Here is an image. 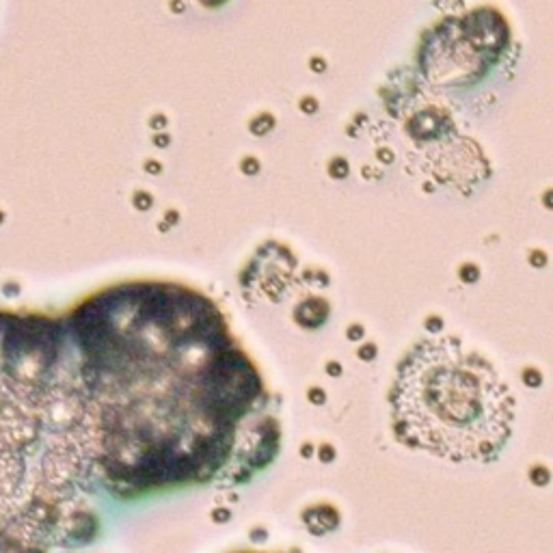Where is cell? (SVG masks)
Instances as JSON below:
<instances>
[{
  "mask_svg": "<svg viewBox=\"0 0 553 553\" xmlns=\"http://www.w3.org/2000/svg\"><path fill=\"white\" fill-rule=\"evenodd\" d=\"M63 316L111 510L240 487L275 463L281 424L264 376L210 296L124 281Z\"/></svg>",
  "mask_w": 553,
  "mask_h": 553,
  "instance_id": "6da1fadb",
  "label": "cell"
},
{
  "mask_svg": "<svg viewBox=\"0 0 553 553\" xmlns=\"http://www.w3.org/2000/svg\"><path fill=\"white\" fill-rule=\"evenodd\" d=\"M109 512L65 316L0 309V532L80 551Z\"/></svg>",
  "mask_w": 553,
  "mask_h": 553,
  "instance_id": "7a4b0ae2",
  "label": "cell"
},
{
  "mask_svg": "<svg viewBox=\"0 0 553 553\" xmlns=\"http://www.w3.org/2000/svg\"><path fill=\"white\" fill-rule=\"evenodd\" d=\"M400 443L454 463H491L515 428L508 383L476 350L448 337L413 346L389 394Z\"/></svg>",
  "mask_w": 553,
  "mask_h": 553,
  "instance_id": "3957f363",
  "label": "cell"
},
{
  "mask_svg": "<svg viewBox=\"0 0 553 553\" xmlns=\"http://www.w3.org/2000/svg\"><path fill=\"white\" fill-rule=\"evenodd\" d=\"M0 553H59V551L24 543L20 538H13L9 534L0 532Z\"/></svg>",
  "mask_w": 553,
  "mask_h": 553,
  "instance_id": "277c9868",
  "label": "cell"
},
{
  "mask_svg": "<svg viewBox=\"0 0 553 553\" xmlns=\"http://www.w3.org/2000/svg\"><path fill=\"white\" fill-rule=\"evenodd\" d=\"M236 553H277V551H236Z\"/></svg>",
  "mask_w": 553,
  "mask_h": 553,
  "instance_id": "5b68a950",
  "label": "cell"
}]
</instances>
